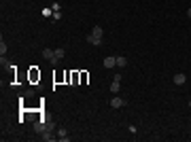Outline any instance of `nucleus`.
Wrapping results in <instances>:
<instances>
[{"label": "nucleus", "instance_id": "obj_1", "mask_svg": "<svg viewBox=\"0 0 191 142\" xmlns=\"http://www.w3.org/2000/svg\"><path fill=\"white\" fill-rule=\"evenodd\" d=\"M119 89H121V74H115V76H113V85H110V91L117 95Z\"/></svg>", "mask_w": 191, "mask_h": 142}, {"label": "nucleus", "instance_id": "obj_14", "mask_svg": "<svg viewBox=\"0 0 191 142\" xmlns=\"http://www.w3.org/2000/svg\"><path fill=\"white\" fill-rule=\"evenodd\" d=\"M187 17H191V7H189V11H187Z\"/></svg>", "mask_w": 191, "mask_h": 142}, {"label": "nucleus", "instance_id": "obj_12", "mask_svg": "<svg viewBox=\"0 0 191 142\" xmlns=\"http://www.w3.org/2000/svg\"><path fill=\"white\" fill-rule=\"evenodd\" d=\"M77 81H79V74H77V72H72V76H70V83H72V85H77Z\"/></svg>", "mask_w": 191, "mask_h": 142}, {"label": "nucleus", "instance_id": "obj_3", "mask_svg": "<svg viewBox=\"0 0 191 142\" xmlns=\"http://www.w3.org/2000/svg\"><path fill=\"white\" fill-rule=\"evenodd\" d=\"M64 55H66V51H64V49H55V57L51 59V64L55 66V64H58L60 59H64Z\"/></svg>", "mask_w": 191, "mask_h": 142}, {"label": "nucleus", "instance_id": "obj_7", "mask_svg": "<svg viewBox=\"0 0 191 142\" xmlns=\"http://www.w3.org/2000/svg\"><path fill=\"white\" fill-rule=\"evenodd\" d=\"M104 66H106V68H115V66H117V57H113V55L106 57L104 59Z\"/></svg>", "mask_w": 191, "mask_h": 142}, {"label": "nucleus", "instance_id": "obj_6", "mask_svg": "<svg viewBox=\"0 0 191 142\" xmlns=\"http://www.w3.org/2000/svg\"><path fill=\"white\" fill-rule=\"evenodd\" d=\"M43 57L51 62V59L55 57V51H53V49H43Z\"/></svg>", "mask_w": 191, "mask_h": 142}, {"label": "nucleus", "instance_id": "obj_9", "mask_svg": "<svg viewBox=\"0 0 191 142\" xmlns=\"http://www.w3.org/2000/svg\"><path fill=\"white\" fill-rule=\"evenodd\" d=\"M58 138H60L62 142H68V134H66V130H64V127H60V130H58Z\"/></svg>", "mask_w": 191, "mask_h": 142}, {"label": "nucleus", "instance_id": "obj_2", "mask_svg": "<svg viewBox=\"0 0 191 142\" xmlns=\"http://www.w3.org/2000/svg\"><path fill=\"white\" fill-rule=\"evenodd\" d=\"M125 104H128V102H125L123 98H119V95H115V98L110 100V106L113 108H121V106H125Z\"/></svg>", "mask_w": 191, "mask_h": 142}, {"label": "nucleus", "instance_id": "obj_13", "mask_svg": "<svg viewBox=\"0 0 191 142\" xmlns=\"http://www.w3.org/2000/svg\"><path fill=\"white\" fill-rule=\"evenodd\" d=\"M53 19H55V21H58V19H62V13L55 11V13H53Z\"/></svg>", "mask_w": 191, "mask_h": 142}, {"label": "nucleus", "instance_id": "obj_8", "mask_svg": "<svg viewBox=\"0 0 191 142\" xmlns=\"http://www.w3.org/2000/svg\"><path fill=\"white\" fill-rule=\"evenodd\" d=\"M91 34H94L96 38H102V36H104V30H102L100 25H94V30H91Z\"/></svg>", "mask_w": 191, "mask_h": 142}, {"label": "nucleus", "instance_id": "obj_15", "mask_svg": "<svg viewBox=\"0 0 191 142\" xmlns=\"http://www.w3.org/2000/svg\"><path fill=\"white\" fill-rule=\"evenodd\" d=\"M189 108H191V100H189Z\"/></svg>", "mask_w": 191, "mask_h": 142}, {"label": "nucleus", "instance_id": "obj_5", "mask_svg": "<svg viewBox=\"0 0 191 142\" xmlns=\"http://www.w3.org/2000/svg\"><path fill=\"white\" fill-rule=\"evenodd\" d=\"M87 43H89V45H96V47H100V45H102V38H96L94 34H87Z\"/></svg>", "mask_w": 191, "mask_h": 142}, {"label": "nucleus", "instance_id": "obj_4", "mask_svg": "<svg viewBox=\"0 0 191 142\" xmlns=\"http://www.w3.org/2000/svg\"><path fill=\"white\" fill-rule=\"evenodd\" d=\"M185 81H187V76H185L183 72H176V74H174V85H185Z\"/></svg>", "mask_w": 191, "mask_h": 142}, {"label": "nucleus", "instance_id": "obj_11", "mask_svg": "<svg viewBox=\"0 0 191 142\" xmlns=\"http://www.w3.org/2000/svg\"><path fill=\"white\" fill-rule=\"evenodd\" d=\"M7 51H9V47H7V43L2 40V43H0V55H4Z\"/></svg>", "mask_w": 191, "mask_h": 142}, {"label": "nucleus", "instance_id": "obj_10", "mask_svg": "<svg viewBox=\"0 0 191 142\" xmlns=\"http://www.w3.org/2000/svg\"><path fill=\"white\" fill-rule=\"evenodd\" d=\"M125 64H128V59H125V57H121V55H119V57H117V66H119V68H123Z\"/></svg>", "mask_w": 191, "mask_h": 142}]
</instances>
